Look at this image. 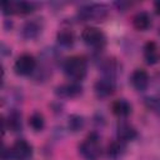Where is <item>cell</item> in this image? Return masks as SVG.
<instances>
[{"mask_svg":"<svg viewBox=\"0 0 160 160\" xmlns=\"http://www.w3.org/2000/svg\"><path fill=\"white\" fill-rule=\"evenodd\" d=\"M62 69L69 79L72 81H80L88 72V60L82 55H72L64 61Z\"/></svg>","mask_w":160,"mask_h":160,"instance_id":"1","label":"cell"},{"mask_svg":"<svg viewBox=\"0 0 160 160\" xmlns=\"http://www.w3.org/2000/svg\"><path fill=\"white\" fill-rule=\"evenodd\" d=\"M109 15V8L105 4H86L78 10V16L82 21H104Z\"/></svg>","mask_w":160,"mask_h":160,"instance_id":"2","label":"cell"},{"mask_svg":"<svg viewBox=\"0 0 160 160\" xmlns=\"http://www.w3.org/2000/svg\"><path fill=\"white\" fill-rule=\"evenodd\" d=\"M79 154L85 160H98L101 155L100 139L96 132L89 134L79 145Z\"/></svg>","mask_w":160,"mask_h":160,"instance_id":"3","label":"cell"},{"mask_svg":"<svg viewBox=\"0 0 160 160\" xmlns=\"http://www.w3.org/2000/svg\"><path fill=\"white\" fill-rule=\"evenodd\" d=\"M9 156V160H29L32 155V146L24 139L16 140L9 150H4L2 156Z\"/></svg>","mask_w":160,"mask_h":160,"instance_id":"4","label":"cell"},{"mask_svg":"<svg viewBox=\"0 0 160 160\" xmlns=\"http://www.w3.org/2000/svg\"><path fill=\"white\" fill-rule=\"evenodd\" d=\"M81 39L88 46L94 49H101L106 44L105 34L95 26H86L81 32Z\"/></svg>","mask_w":160,"mask_h":160,"instance_id":"5","label":"cell"},{"mask_svg":"<svg viewBox=\"0 0 160 160\" xmlns=\"http://www.w3.org/2000/svg\"><path fill=\"white\" fill-rule=\"evenodd\" d=\"M1 10L4 15H28L35 10V4L29 1H4L1 4Z\"/></svg>","mask_w":160,"mask_h":160,"instance_id":"6","label":"cell"},{"mask_svg":"<svg viewBox=\"0 0 160 160\" xmlns=\"http://www.w3.org/2000/svg\"><path fill=\"white\" fill-rule=\"evenodd\" d=\"M36 69V59L31 54H21L14 62V71L20 76H29Z\"/></svg>","mask_w":160,"mask_h":160,"instance_id":"7","label":"cell"},{"mask_svg":"<svg viewBox=\"0 0 160 160\" xmlns=\"http://www.w3.org/2000/svg\"><path fill=\"white\" fill-rule=\"evenodd\" d=\"M115 89H116L115 78L105 76V75H102V78H100L94 85V91H95L96 96L100 99H104V98L112 95Z\"/></svg>","mask_w":160,"mask_h":160,"instance_id":"8","label":"cell"},{"mask_svg":"<svg viewBox=\"0 0 160 160\" xmlns=\"http://www.w3.org/2000/svg\"><path fill=\"white\" fill-rule=\"evenodd\" d=\"M81 92H82V86L79 81L65 82V84L59 85L55 89V94L62 99H74L81 95Z\"/></svg>","mask_w":160,"mask_h":160,"instance_id":"9","label":"cell"},{"mask_svg":"<svg viewBox=\"0 0 160 160\" xmlns=\"http://www.w3.org/2000/svg\"><path fill=\"white\" fill-rule=\"evenodd\" d=\"M42 28H44V24L40 19L28 20L21 28V36L25 40H34L41 34Z\"/></svg>","mask_w":160,"mask_h":160,"instance_id":"10","label":"cell"},{"mask_svg":"<svg viewBox=\"0 0 160 160\" xmlns=\"http://www.w3.org/2000/svg\"><path fill=\"white\" fill-rule=\"evenodd\" d=\"M149 74L144 69H135L130 76L131 85L138 91H144L149 86Z\"/></svg>","mask_w":160,"mask_h":160,"instance_id":"11","label":"cell"},{"mask_svg":"<svg viewBox=\"0 0 160 160\" xmlns=\"http://www.w3.org/2000/svg\"><path fill=\"white\" fill-rule=\"evenodd\" d=\"M116 136H118L119 140H121L124 142H128V141H132L134 139L138 138V131L129 122L120 121L116 126Z\"/></svg>","mask_w":160,"mask_h":160,"instance_id":"12","label":"cell"},{"mask_svg":"<svg viewBox=\"0 0 160 160\" xmlns=\"http://www.w3.org/2000/svg\"><path fill=\"white\" fill-rule=\"evenodd\" d=\"M144 59L146 64L155 65L160 61V49L155 41H148L144 45Z\"/></svg>","mask_w":160,"mask_h":160,"instance_id":"13","label":"cell"},{"mask_svg":"<svg viewBox=\"0 0 160 160\" xmlns=\"http://www.w3.org/2000/svg\"><path fill=\"white\" fill-rule=\"evenodd\" d=\"M111 111H112L114 115H116L118 118L122 119V118H128L131 114L132 108H131V104L128 100L118 99L111 104Z\"/></svg>","mask_w":160,"mask_h":160,"instance_id":"14","label":"cell"},{"mask_svg":"<svg viewBox=\"0 0 160 160\" xmlns=\"http://www.w3.org/2000/svg\"><path fill=\"white\" fill-rule=\"evenodd\" d=\"M132 26L138 31H146L151 26V16L146 11H139L132 16Z\"/></svg>","mask_w":160,"mask_h":160,"instance_id":"15","label":"cell"},{"mask_svg":"<svg viewBox=\"0 0 160 160\" xmlns=\"http://www.w3.org/2000/svg\"><path fill=\"white\" fill-rule=\"evenodd\" d=\"M125 150H126V142L116 139L108 145L106 154L110 159H119L125 154Z\"/></svg>","mask_w":160,"mask_h":160,"instance_id":"16","label":"cell"},{"mask_svg":"<svg viewBox=\"0 0 160 160\" xmlns=\"http://www.w3.org/2000/svg\"><path fill=\"white\" fill-rule=\"evenodd\" d=\"M56 40L59 42V45L64 46V48H70L74 42H75V35L74 31L69 28H64L60 29L56 34Z\"/></svg>","mask_w":160,"mask_h":160,"instance_id":"17","label":"cell"},{"mask_svg":"<svg viewBox=\"0 0 160 160\" xmlns=\"http://www.w3.org/2000/svg\"><path fill=\"white\" fill-rule=\"evenodd\" d=\"M119 64L115 59H105L101 64V70L102 74L105 76H111V78H116V74L119 72Z\"/></svg>","mask_w":160,"mask_h":160,"instance_id":"18","label":"cell"},{"mask_svg":"<svg viewBox=\"0 0 160 160\" xmlns=\"http://www.w3.org/2000/svg\"><path fill=\"white\" fill-rule=\"evenodd\" d=\"M8 122V128L10 131L16 132L19 130H21V114L18 110H11L8 120H5Z\"/></svg>","mask_w":160,"mask_h":160,"instance_id":"19","label":"cell"},{"mask_svg":"<svg viewBox=\"0 0 160 160\" xmlns=\"http://www.w3.org/2000/svg\"><path fill=\"white\" fill-rule=\"evenodd\" d=\"M85 126V119L81 116V115H78V114H72L69 116V120H68V128L70 131L72 132H78L80 130H82Z\"/></svg>","mask_w":160,"mask_h":160,"instance_id":"20","label":"cell"},{"mask_svg":"<svg viewBox=\"0 0 160 160\" xmlns=\"http://www.w3.org/2000/svg\"><path fill=\"white\" fill-rule=\"evenodd\" d=\"M29 125L34 131H41L45 126V118L41 112L35 111L29 118Z\"/></svg>","mask_w":160,"mask_h":160,"instance_id":"21","label":"cell"},{"mask_svg":"<svg viewBox=\"0 0 160 160\" xmlns=\"http://www.w3.org/2000/svg\"><path fill=\"white\" fill-rule=\"evenodd\" d=\"M145 105L149 110H151L152 112H156L160 115V99L155 98V96H149L145 99Z\"/></svg>","mask_w":160,"mask_h":160,"instance_id":"22","label":"cell"},{"mask_svg":"<svg viewBox=\"0 0 160 160\" xmlns=\"http://www.w3.org/2000/svg\"><path fill=\"white\" fill-rule=\"evenodd\" d=\"M154 9H155L156 14H158V15H160V0H158V1H155V2H154Z\"/></svg>","mask_w":160,"mask_h":160,"instance_id":"23","label":"cell"}]
</instances>
